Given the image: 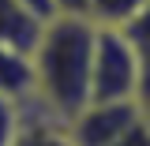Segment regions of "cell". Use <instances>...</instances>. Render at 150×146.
Here are the masks:
<instances>
[{"label": "cell", "mask_w": 150, "mask_h": 146, "mask_svg": "<svg viewBox=\"0 0 150 146\" xmlns=\"http://www.w3.org/2000/svg\"><path fill=\"white\" fill-rule=\"evenodd\" d=\"M139 109H143V120L150 124V94H146V97H139Z\"/></svg>", "instance_id": "4fadbf2b"}, {"label": "cell", "mask_w": 150, "mask_h": 146, "mask_svg": "<svg viewBox=\"0 0 150 146\" xmlns=\"http://www.w3.org/2000/svg\"><path fill=\"white\" fill-rule=\"evenodd\" d=\"M135 120L139 101H86L75 116H68V135L75 146H109Z\"/></svg>", "instance_id": "3957f363"}, {"label": "cell", "mask_w": 150, "mask_h": 146, "mask_svg": "<svg viewBox=\"0 0 150 146\" xmlns=\"http://www.w3.org/2000/svg\"><path fill=\"white\" fill-rule=\"evenodd\" d=\"M109 146H150V124L143 120V109H139V120H135L128 131H120Z\"/></svg>", "instance_id": "9c48e42d"}, {"label": "cell", "mask_w": 150, "mask_h": 146, "mask_svg": "<svg viewBox=\"0 0 150 146\" xmlns=\"http://www.w3.org/2000/svg\"><path fill=\"white\" fill-rule=\"evenodd\" d=\"M120 30H124V37L131 41L135 60H139V75H143V94H139V97H146L150 94V4L131 19L128 26H120Z\"/></svg>", "instance_id": "ba28073f"}, {"label": "cell", "mask_w": 150, "mask_h": 146, "mask_svg": "<svg viewBox=\"0 0 150 146\" xmlns=\"http://www.w3.org/2000/svg\"><path fill=\"white\" fill-rule=\"evenodd\" d=\"M15 124H19V105L8 101V97H0V146H11Z\"/></svg>", "instance_id": "30bf717a"}, {"label": "cell", "mask_w": 150, "mask_h": 146, "mask_svg": "<svg viewBox=\"0 0 150 146\" xmlns=\"http://www.w3.org/2000/svg\"><path fill=\"white\" fill-rule=\"evenodd\" d=\"M0 97L26 105L34 97V68H30V53L0 45Z\"/></svg>", "instance_id": "5b68a950"}, {"label": "cell", "mask_w": 150, "mask_h": 146, "mask_svg": "<svg viewBox=\"0 0 150 146\" xmlns=\"http://www.w3.org/2000/svg\"><path fill=\"white\" fill-rule=\"evenodd\" d=\"M19 4H23V8H26L30 15H38V19H41V23H45V19H53V15H56L53 0H19Z\"/></svg>", "instance_id": "8fae6325"}, {"label": "cell", "mask_w": 150, "mask_h": 146, "mask_svg": "<svg viewBox=\"0 0 150 146\" xmlns=\"http://www.w3.org/2000/svg\"><path fill=\"white\" fill-rule=\"evenodd\" d=\"M56 15H83V8H86V0H53Z\"/></svg>", "instance_id": "7c38bea8"}, {"label": "cell", "mask_w": 150, "mask_h": 146, "mask_svg": "<svg viewBox=\"0 0 150 146\" xmlns=\"http://www.w3.org/2000/svg\"><path fill=\"white\" fill-rule=\"evenodd\" d=\"M143 75L124 30L98 26L90 49V101H139Z\"/></svg>", "instance_id": "7a4b0ae2"}, {"label": "cell", "mask_w": 150, "mask_h": 146, "mask_svg": "<svg viewBox=\"0 0 150 146\" xmlns=\"http://www.w3.org/2000/svg\"><path fill=\"white\" fill-rule=\"evenodd\" d=\"M11 146H75V142L68 135V120L30 97L26 105H19V124L11 135Z\"/></svg>", "instance_id": "277c9868"}, {"label": "cell", "mask_w": 150, "mask_h": 146, "mask_svg": "<svg viewBox=\"0 0 150 146\" xmlns=\"http://www.w3.org/2000/svg\"><path fill=\"white\" fill-rule=\"evenodd\" d=\"M94 26L86 15H53L45 19L34 49V101L56 116H75L90 101V49Z\"/></svg>", "instance_id": "6da1fadb"}, {"label": "cell", "mask_w": 150, "mask_h": 146, "mask_svg": "<svg viewBox=\"0 0 150 146\" xmlns=\"http://www.w3.org/2000/svg\"><path fill=\"white\" fill-rule=\"evenodd\" d=\"M41 26L45 23L38 15H30L19 0H0V45H11V49L30 53L38 34H41Z\"/></svg>", "instance_id": "8992f818"}, {"label": "cell", "mask_w": 150, "mask_h": 146, "mask_svg": "<svg viewBox=\"0 0 150 146\" xmlns=\"http://www.w3.org/2000/svg\"><path fill=\"white\" fill-rule=\"evenodd\" d=\"M146 4L150 0H86L83 15L90 19L94 26H112V30H120V26H128Z\"/></svg>", "instance_id": "52a82bcc"}]
</instances>
